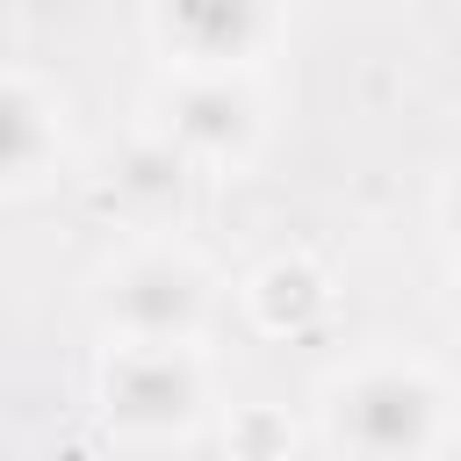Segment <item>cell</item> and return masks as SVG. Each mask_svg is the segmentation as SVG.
I'll return each instance as SVG.
<instances>
[{
    "label": "cell",
    "instance_id": "6da1fadb",
    "mask_svg": "<svg viewBox=\"0 0 461 461\" xmlns=\"http://www.w3.org/2000/svg\"><path fill=\"white\" fill-rule=\"evenodd\" d=\"M454 439V389L425 360H353L317 389V447L353 461H418Z\"/></svg>",
    "mask_w": 461,
    "mask_h": 461
},
{
    "label": "cell",
    "instance_id": "7a4b0ae2",
    "mask_svg": "<svg viewBox=\"0 0 461 461\" xmlns=\"http://www.w3.org/2000/svg\"><path fill=\"white\" fill-rule=\"evenodd\" d=\"M86 310L101 339H144V346H202L216 317V274L202 252L173 238H137L115 259H101Z\"/></svg>",
    "mask_w": 461,
    "mask_h": 461
},
{
    "label": "cell",
    "instance_id": "3957f363",
    "mask_svg": "<svg viewBox=\"0 0 461 461\" xmlns=\"http://www.w3.org/2000/svg\"><path fill=\"white\" fill-rule=\"evenodd\" d=\"M209 360L202 346H144L108 339L94 367V411L115 447H187L209 418Z\"/></svg>",
    "mask_w": 461,
    "mask_h": 461
},
{
    "label": "cell",
    "instance_id": "277c9868",
    "mask_svg": "<svg viewBox=\"0 0 461 461\" xmlns=\"http://www.w3.org/2000/svg\"><path fill=\"white\" fill-rule=\"evenodd\" d=\"M151 130L194 173H245L267 144V94L252 72H173L151 94Z\"/></svg>",
    "mask_w": 461,
    "mask_h": 461
},
{
    "label": "cell",
    "instance_id": "5b68a950",
    "mask_svg": "<svg viewBox=\"0 0 461 461\" xmlns=\"http://www.w3.org/2000/svg\"><path fill=\"white\" fill-rule=\"evenodd\" d=\"M267 36V0H151V43L173 72H252Z\"/></svg>",
    "mask_w": 461,
    "mask_h": 461
},
{
    "label": "cell",
    "instance_id": "8992f818",
    "mask_svg": "<svg viewBox=\"0 0 461 461\" xmlns=\"http://www.w3.org/2000/svg\"><path fill=\"white\" fill-rule=\"evenodd\" d=\"M65 173V101L36 79L0 65V202L36 194Z\"/></svg>",
    "mask_w": 461,
    "mask_h": 461
},
{
    "label": "cell",
    "instance_id": "52a82bcc",
    "mask_svg": "<svg viewBox=\"0 0 461 461\" xmlns=\"http://www.w3.org/2000/svg\"><path fill=\"white\" fill-rule=\"evenodd\" d=\"M238 310L252 331L267 339H310L324 317H331V274L310 259V252H274L245 274L238 288Z\"/></svg>",
    "mask_w": 461,
    "mask_h": 461
},
{
    "label": "cell",
    "instance_id": "ba28073f",
    "mask_svg": "<svg viewBox=\"0 0 461 461\" xmlns=\"http://www.w3.org/2000/svg\"><path fill=\"white\" fill-rule=\"evenodd\" d=\"M187 158L144 122L130 144H122V158H115V180H108V202L130 216V223H144V230H158L173 209H180V194H187Z\"/></svg>",
    "mask_w": 461,
    "mask_h": 461
},
{
    "label": "cell",
    "instance_id": "9c48e42d",
    "mask_svg": "<svg viewBox=\"0 0 461 461\" xmlns=\"http://www.w3.org/2000/svg\"><path fill=\"white\" fill-rule=\"evenodd\" d=\"M223 439H230V447H245V454H288V447H295L288 418H274V411H259V403H252V411H238Z\"/></svg>",
    "mask_w": 461,
    "mask_h": 461
},
{
    "label": "cell",
    "instance_id": "30bf717a",
    "mask_svg": "<svg viewBox=\"0 0 461 461\" xmlns=\"http://www.w3.org/2000/svg\"><path fill=\"white\" fill-rule=\"evenodd\" d=\"M432 216H439V245L454 252V267H461V166L439 180V202H432Z\"/></svg>",
    "mask_w": 461,
    "mask_h": 461
},
{
    "label": "cell",
    "instance_id": "8fae6325",
    "mask_svg": "<svg viewBox=\"0 0 461 461\" xmlns=\"http://www.w3.org/2000/svg\"><path fill=\"white\" fill-rule=\"evenodd\" d=\"M447 310H454V331H461V267H454V295H447Z\"/></svg>",
    "mask_w": 461,
    "mask_h": 461
}]
</instances>
